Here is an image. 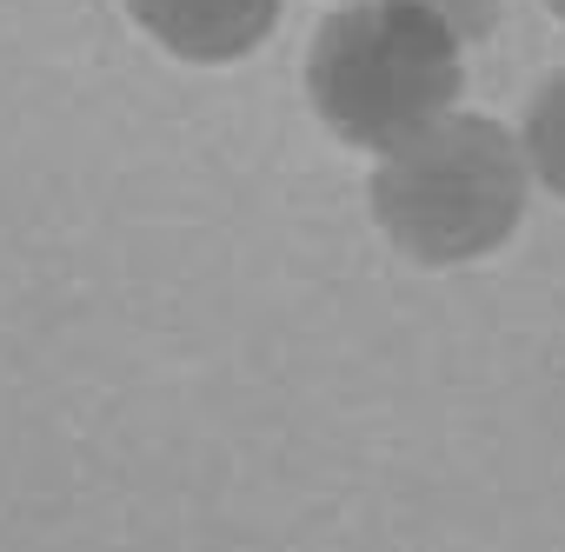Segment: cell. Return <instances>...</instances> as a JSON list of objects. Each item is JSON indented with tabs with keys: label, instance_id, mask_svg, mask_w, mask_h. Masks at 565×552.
I'll use <instances>...</instances> for the list:
<instances>
[{
	"label": "cell",
	"instance_id": "6",
	"mask_svg": "<svg viewBox=\"0 0 565 552\" xmlns=\"http://www.w3.org/2000/svg\"><path fill=\"white\" fill-rule=\"evenodd\" d=\"M545 8H552V14H558V21H565V0H545Z\"/></svg>",
	"mask_w": 565,
	"mask_h": 552
},
{
	"label": "cell",
	"instance_id": "1",
	"mask_svg": "<svg viewBox=\"0 0 565 552\" xmlns=\"http://www.w3.org/2000/svg\"><path fill=\"white\" fill-rule=\"evenodd\" d=\"M459 28L433 0H353L327 14L307 47L313 114L366 153H393L459 100Z\"/></svg>",
	"mask_w": 565,
	"mask_h": 552
},
{
	"label": "cell",
	"instance_id": "3",
	"mask_svg": "<svg viewBox=\"0 0 565 552\" xmlns=\"http://www.w3.org/2000/svg\"><path fill=\"white\" fill-rule=\"evenodd\" d=\"M127 14L173 54L193 67H226L246 61L273 21H279V0H127Z\"/></svg>",
	"mask_w": 565,
	"mask_h": 552
},
{
	"label": "cell",
	"instance_id": "5",
	"mask_svg": "<svg viewBox=\"0 0 565 552\" xmlns=\"http://www.w3.org/2000/svg\"><path fill=\"white\" fill-rule=\"evenodd\" d=\"M433 8L459 28V41H486L499 28V0H433Z\"/></svg>",
	"mask_w": 565,
	"mask_h": 552
},
{
	"label": "cell",
	"instance_id": "4",
	"mask_svg": "<svg viewBox=\"0 0 565 552\" xmlns=\"http://www.w3.org/2000/svg\"><path fill=\"white\" fill-rule=\"evenodd\" d=\"M525 167L565 200V67L532 94L525 107Z\"/></svg>",
	"mask_w": 565,
	"mask_h": 552
},
{
	"label": "cell",
	"instance_id": "2",
	"mask_svg": "<svg viewBox=\"0 0 565 552\" xmlns=\"http://www.w3.org/2000/svg\"><path fill=\"white\" fill-rule=\"evenodd\" d=\"M525 147L486 114H446L373 173V220L419 266H466L525 213Z\"/></svg>",
	"mask_w": 565,
	"mask_h": 552
}]
</instances>
